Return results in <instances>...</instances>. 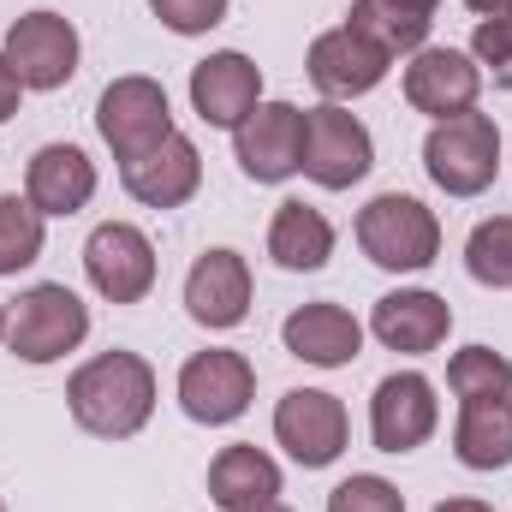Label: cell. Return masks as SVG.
I'll use <instances>...</instances> for the list:
<instances>
[{"label":"cell","instance_id":"cell-1","mask_svg":"<svg viewBox=\"0 0 512 512\" xmlns=\"http://www.w3.org/2000/svg\"><path fill=\"white\" fill-rule=\"evenodd\" d=\"M66 405H72L78 429H90L102 441H131L155 411V370L137 352H102L66 382Z\"/></svg>","mask_w":512,"mask_h":512},{"label":"cell","instance_id":"cell-2","mask_svg":"<svg viewBox=\"0 0 512 512\" xmlns=\"http://www.w3.org/2000/svg\"><path fill=\"white\" fill-rule=\"evenodd\" d=\"M358 245L376 268H393V274H417L429 268L435 251H441V221L435 209H423L417 197L405 191H382L358 209Z\"/></svg>","mask_w":512,"mask_h":512},{"label":"cell","instance_id":"cell-3","mask_svg":"<svg viewBox=\"0 0 512 512\" xmlns=\"http://www.w3.org/2000/svg\"><path fill=\"white\" fill-rule=\"evenodd\" d=\"M423 167L447 197L489 191L495 167H501V126L489 114H477V108L453 114V120H435V131L423 137Z\"/></svg>","mask_w":512,"mask_h":512},{"label":"cell","instance_id":"cell-4","mask_svg":"<svg viewBox=\"0 0 512 512\" xmlns=\"http://www.w3.org/2000/svg\"><path fill=\"white\" fill-rule=\"evenodd\" d=\"M84 334H90L84 298H78L72 286H54V280L18 292V304H12V316H6V346H12V358H24V364H54V358H66V352H78Z\"/></svg>","mask_w":512,"mask_h":512},{"label":"cell","instance_id":"cell-5","mask_svg":"<svg viewBox=\"0 0 512 512\" xmlns=\"http://www.w3.org/2000/svg\"><path fill=\"white\" fill-rule=\"evenodd\" d=\"M96 131H102V143L114 149V161L126 167L137 155H149L155 143H167L173 137V108H167V90L155 84V78H114L108 90H102V102H96Z\"/></svg>","mask_w":512,"mask_h":512},{"label":"cell","instance_id":"cell-6","mask_svg":"<svg viewBox=\"0 0 512 512\" xmlns=\"http://www.w3.org/2000/svg\"><path fill=\"white\" fill-rule=\"evenodd\" d=\"M370 167H376V143L358 114H346L334 102L304 114V173L322 191H352Z\"/></svg>","mask_w":512,"mask_h":512},{"label":"cell","instance_id":"cell-7","mask_svg":"<svg viewBox=\"0 0 512 512\" xmlns=\"http://www.w3.org/2000/svg\"><path fill=\"white\" fill-rule=\"evenodd\" d=\"M0 54L24 90H60L78 72V30L60 12H24V18H12Z\"/></svg>","mask_w":512,"mask_h":512},{"label":"cell","instance_id":"cell-8","mask_svg":"<svg viewBox=\"0 0 512 512\" xmlns=\"http://www.w3.org/2000/svg\"><path fill=\"white\" fill-rule=\"evenodd\" d=\"M346 435H352L346 405H340L334 393H322V387H292V393L274 405V441H280L304 471L334 465V459L346 453Z\"/></svg>","mask_w":512,"mask_h":512},{"label":"cell","instance_id":"cell-9","mask_svg":"<svg viewBox=\"0 0 512 512\" xmlns=\"http://www.w3.org/2000/svg\"><path fill=\"white\" fill-rule=\"evenodd\" d=\"M256 399V370L245 352H197L185 370H179V405L191 423H239Z\"/></svg>","mask_w":512,"mask_h":512},{"label":"cell","instance_id":"cell-10","mask_svg":"<svg viewBox=\"0 0 512 512\" xmlns=\"http://www.w3.org/2000/svg\"><path fill=\"white\" fill-rule=\"evenodd\" d=\"M84 274L108 304H137L155 286V245L131 221H102L84 245Z\"/></svg>","mask_w":512,"mask_h":512},{"label":"cell","instance_id":"cell-11","mask_svg":"<svg viewBox=\"0 0 512 512\" xmlns=\"http://www.w3.org/2000/svg\"><path fill=\"white\" fill-rule=\"evenodd\" d=\"M233 155L256 185H280L304 167V114L292 102H256L245 126L233 131Z\"/></svg>","mask_w":512,"mask_h":512},{"label":"cell","instance_id":"cell-12","mask_svg":"<svg viewBox=\"0 0 512 512\" xmlns=\"http://www.w3.org/2000/svg\"><path fill=\"white\" fill-rule=\"evenodd\" d=\"M262 102V66L239 48H221L209 60L191 66V108L203 126H221V131H239L245 114H256Z\"/></svg>","mask_w":512,"mask_h":512},{"label":"cell","instance_id":"cell-13","mask_svg":"<svg viewBox=\"0 0 512 512\" xmlns=\"http://www.w3.org/2000/svg\"><path fill=\"white\" fill-rule=\"evenodd\" d=\"M441 423V399H435V382L417 376V370H399L376 382V399H370V435L382 453H411L435 435Z\"/></svg>","mask_w":512,"mask_h":512},{"label":"cell","instance_id":"cell-14","mask_svg":"<svg viewBox=\"0 0 512 512\" xmlns=\"http://www.w3.org/2000/svg\"><path fill=\"white\" fill-rule=\"evenodd\" d=\"M477 96H483V72L459 48H417V60L405 66V102L429 120L471 114Z\"/></svg>","mask_w":512,"mask_h":512},{"label":"cell","instance_id":"cell-15","mask_svg":"<svg viewBox=\"0 0 512 512\" xmlns=\"http://www.w3.org/2000/svg\"><path fill=\"white\" fill-rule=\"evenodd\" d=\"M185 310L203 328H239L251 316V262L239 251H203L185 274Z\"/></svg>","mask_w":512,"mask_h":512},{"label":"cell","instance_id":"cell-16","mask_svg":"<svg viewBox=\"0 0 512 512\" xmlns=\"http://www.w3.org/2000/svg\"><path fill=\"white\" fill-rule=\"evenodd\" d=\"M382 78H387V54L376 48V42H364L352 24L322 30V36L310 42V84H316L322 96H334V102L370 96Z\"/></svg>","mask_w":512,"mask_h":512},{"label":"cell","instance_id":"cell-17","mask_svg":"<svg viewBox=\"0 0 512 512\" xmlns=\"http://www.w3.org/2000/svg\"><path fill=\"white\" fill-rule=\"evenodd\" d=\"M120 179H126V191L143 203V209H179V203H191L197 197V185H203V155H197V143L191 137H167V143H155L149 155H137L120 167Z\"/></svg>","mask_w":512,"mask_h":512},{"label":"cell","instance_id":"cell-18","mask_svg":"<svg viewBox=\"0 0 512 512\" xmlns=\"http://www.w3.org/2000/svg\"><path fill=\"white\" fill-rule=\"evenodd\" d=\"M447 328H453L447 298H435L423 286L417 292H387V298H376V316H370V334L382 340L387 352H405V358L435 352L447 340Z\"/></svg>","mask_w":512,"mask_h":512},{"label":"cell","instance_id":"cell-19","mask_svg":"<svg viewBox=\"0 0 512 512\" xmlns=\"http://www.w3.org/2000/svg\"><path fill=\"white\" fill-rule=\"evenodd\" d=\"M24 197L42 215H78L96 197V161L78 143H42L24 173Z\"/></svg>","mask_w":512,"mask_h":512},{"label":"cell","instance_id":"cell-20","mask_svg":"<svg viewBox=\"0 0 512 512\" xmlns=\"http://www.w3.org/2000/svg\"><path fill=\"white\" fill-rule=\"evenodd\" d=\"M280 340H286L292 358H304L316 370H346L364 352V328L340 304H304V310H292L286 328H280Z\"/></svg>","mask_w":512,"mask_h":512},{"label":"cell","instance_id":"cell-21","mask_svg":"<svg viewBox=\"0 0 512 512\" xmlns=\"http://www.w3.org/2000/svg\"><path fill=\"white\" fill-rule=\"evenodd\" d=\"M209 495L221 512H262L280 501V465L262 447H221L209 465Z\"/></svg>","mask_w":512,"mask_h":512},{"label":"cell","instance_id":"cell-22","mask_svg":"<svg viewBox=\"0 0 512 512\" xmlns=\"http://www.w3.org/2000/svg\"><path fill=\"white\" fill-rule=\"evenodd\" d=\"M268 256L292 274H316L328 256H334V227L322 209L310 203H280L274 209V227H268Z\"/></svg>","mask_w":512,"mask_h":512},{"label":"cell","instance_id":"cell-23","mask_svg":"<svg viewBox=\"0 0 512 512\" xmlns=\"http://www.w3.org/2000/svg\"><path fill=\"white\" fill-rule=\"evenodd\" d=\"M453 453L465 471H507L512 465V405L489 399V405H465L453 423Z\"/></svg>","mask_w":512,"mask_h":512},{"label":"cell","instance_id":"cell-24","mask_svg":"<svg viewBox=\"0 0 512 512\" xmlns=\"http://www.w3.org/2000/svg\"><path fill=\"white\" fill-rule=\"evenodd\" d=\"M346 24H352L364 42H376L387 60H393V54H417L423 36H429V18H417V12H405V6H393V0H352Z\"/></svg>","mask_w":512,"mask_h":512},{"label":"cell","instance_id":"cell-25","mask_svg":"<svg viewBox=\"0 0 512 512\" xmlns=\"http://www.w3.org/2000/svg\"><path fill=\"white\" fill-rule=\"evenodd\" d=\"M447 387L465 399V405H489V399H512V364L489 346H465L453 352L447 364Z\"/></svg>","mask_w":512,"mask_h":512},{"label":"cell","instance_id":"cell-26","mask_svg":"<svg viewBox=\"0 0 512 512\" xmlns=\"http://www.w3.org/2000/svg\"><path fill=\"white\" fill-rule=\"evenodd\" d=\"M465 268H471V280H477V286L512 292V215L483 221V227L465 239Z\"/></svg>","mask_w":512,"mask_h":512},{"label":"cell","instance_id":"cell-27","mask_svg":"<svg viewBox=\"0 0 512 512\" xmlns=\"http://www.w3.org/2000/svg\"><path fill=\"white\" fill-rule=\"evenodd\" d=\"M42 256V209L30 197H0V274H18Z\"/></svg>","mask_w":512,"mask_h":512},{"label":"cell","instance_id":"cell-28","mask_svg":"<svg viewBox=\"0 0 512 512\" xmlns=\"http://www.w3.org/2000/svg\"><path fill=\"white\" fill-rule=\"evenodd\" d=\"M328 512H405V495L387 477H346L328 495Z\"/></svg>","mask_w":512,"mask_h":512},{"label":"cell","instance_id":"cell-29","mask_svg":"<svg viewBox=\"0 0 512 512\" xmlns=\"http://www.w3.org/2000/svg\"><path fill=\"white\" fill-rule=\"evenodd\" d=\"M149 12L173 30V36H203L227 18V0H149Z\"/></svg>","mask_w":512,"mask_h":512},{"label":"cell","instance_id":"cell-30","mask_svg":"<svg viewBox=\"0 0 512 512\" xmlns=\"http://www.w3.org/2000/svg\"><path fill=\"white\" fill-rule=\"evenodd\" d=\"M471 54H477V60H489V66H512V12H495V18H483V24H477Z\"/></svg>","mask_w":512,"mask_h":512},{"label":"cell","instance_id":"cell-31","mask_svg":"<svg viewBox=\"0 0 512 512\" xmlns=\"http://www.w3.org/2000/svg\"><path fill=\"white\" fill-rule=\"evenodd\" d=\"M18 96H24V84H18V72L6 66V54H0V126L18 114Z\"/></svg>","mask_w":512,"mask_h":512},{"label":"cell","instance_id":"cell-32","mask_svg":"<svg viewBox=\"0 0 512 512\" xmlns=\"http://www.w3.org/2000/svg\"><path fill=\"white\" fill-rule=\"evenodd\" d=\"M471 12H483V18H495V12H512V0H465Z\"/></svg>","mask_w":512,"mask_h":512},{"label":"cell","instance_id":"cell-33","mask_svg":"<svg viewBox=\"0 0 512 512\" xmlns=\"http://www.w3.org/2000/svg\"><path fill=\"white\" fill-rule=\"evenodd\" d=\"M435 512H495V507H483V501H441Z\"/></svg>","mask_w":512,"mask_h":512},{"label":"cell","instance_id":"cell-34","mask_svg":"<svg viewBox=\"0 0 512 512\" xmlns=\"http://www.w3.org/2000/svg\"><path fill=\"white\" fill-rule=\"evenodd\" d=\"M393 6H405V12H417V18H429V12H435L441 0H393Z\"/></svg>","mask_w":512,"mask_h":512},{"label":"cell","instance_id":"cell-35","mask_svg":"<svg viewBox=\"0 0 512 512\" xmlns=\"http://www.w3.org/2000/svg\"><path fill=\"white\" fill-rule=\"evenodd\" d=\"M262 512H292V507H280V501H274V507H262Z\"/></svg>","mask_w":512,"mask_h":512},{"label":"cell","instance_id":"cell-36","mask_svg":"<svg viewBox=\"0 0 512 512\" xmlns=\"http://www.w3.org/2000/svg\"><path fill=\"white\" fill-rule=\"evenodd\" d=\"M0 340H6V310H0Z\"/></svg>","mask_w":512,"mask_h":512},{"label":"cell","instance_id":"cell-37","mask_svg":"<svg viewBox=\"0 0 512 512\" xmlns=\"http://www.w3.org/2000/svg\"><path fill=\"white\" fill-rule=\"evenodd\" d=\"M0 512H6V501H0Z\"/></svg>","mask_w":512,"mask_h":512}]
</instances>
